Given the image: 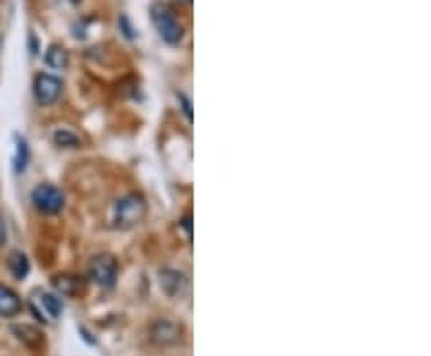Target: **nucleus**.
I'll list each match as a JSON object with an SVG mask.
<instances>
[{"mask_svg": "<svg viewBox=\"0 0 431 356\" xmlns=\"http://www.w3.org/2000/svg\"><path fill=\"white\" fill-rule=\"evenodd\" d=\"M89 278L99 287H106V289L113 287L117 278V263L113 256L110 254L94 256V259L89 261Z\"/></svg>", "mask_w": 431, "mask_h": 356, "instance_id": "obj_4", "label": "nucleus"}, {"mask_svg": "<svg viewBox=\"0 0 431 356\" xmlns=\"http://www.w3.org/2000/svg\"><path fill=\"white\" fill-rule=\"evenodd\" d=\"M159 282H161L163 292L168 296H173V299H178V296L185 294V289H187V278L182 273H178V270H168V268L161 270Z\"/></svg>", "mask_w": 431, "mask_h": 356, "instance_id": "obj_7", "label": "nucleus"}, {"mask_svg": "<svg viewBox=\"0 0 431 356\" xmlns=\"http://www.w3.org/2000/svg\"><path fill=\"white\" fill-rule=\"evenodd\" d=\"M34 311L46 320H58L63 313V299H58V296L50 292H41L36 294L34 299Z\"/></svg>", "mask_w": 431, "mask_h": 356, "instance_id": "obj_6", "label": "nucleus"}, {"mask_svg": "<svg viewBox=\"0 0 431 356\" xmlns=\"http://www.w3.org/2000/svg\"><path fill=\"white\" fill-rule=\"evenodd\" d=\"M43 60L48 68L53 70H65L70 65V53L63 48V45H48V50H46Z\"/></svg>", "mask_w": 431, "mask_h": 356, "instance_id": "obj_11", "label": "nucleus"}, {"mask_svg": "<svg viewBox=\"0 0 431 356\" xmlns=\"http://www.w3.org/2000/svg\"><path fill=\"white\" fill-rule=\"evenodd\" d=\"M63 96V82L53 75H36L34 77V98L38 105H43V108H48V105H53L60 101Z\"/></svg>", "mask_w": 431, "mask_h": 356, "instance_id": "obj_5", "label": "nucleus"}, {"mask_svg": "<svg viewBox=\"0 0 431 356\" xmlns=\"http://www.w3.org/2000/svg\"><path fill=\"white\" fill-rule=\"evenodd\" d=\"M144 215H147V201L139 194H127L115 203V225L122 230L134 227L144 220Z\"/></svg>", "mask_w": 431, "mask_h": 356, "instance_id": "obj_2", "label": "nucleus"}, {"mask_svg": "<svg viewBox=\"0 0 431 356\" xmlns=\"http://www.w3.org/2000/svg\"><path fill=\"white\" fill-rule=\"evenodd\" d=\"M12 333H15L17 338L22 340L24 345H29V347H38L43 342L41 333H38L36 328H31V325H15V328H12Z\"/></svg>", "mask_w": 431, "mask_h": 356, "instance_id": "obj_13", "label": "nucleus"}, {"mask_svg": "<svg viewBox=\"0 0 431 356\" xmlns=\"http://www.w3.org/2000/svg\"><path fill=\"white\" fill-rule=\"evenodd\" d=\"M178 3H192V0H178Z\"/></svg>", "mask_w": 431, "mask_h": 356, "instance_id": "obj_19", "label": "nucleus"}, {"mask_svg": "<svg viewBox=\"0 0 431 356\" xmlns=\"http://www.w3.org/2000/svg\"><path fill=\"white\" fill-rule=\"evenodd\" d=\"M151 338L159 345H175L180 340V328L171 320H159L151 325Z\"/></svg>", "mask_w": 431, "mask_h": 356, "instance_id": "obj_8", "label": "nucleus"}, {"mask_svg": "<svg viewBox=\"0 0 431 356\" xmlns=\"http://www.w3.org/2000/svg\"><path fill=\"white\" fill-rule=\"evenodd\" d=\"M22 311V299H19L17 292H12L10 287L0 285V315L3 318H12Z\"/></svg>", "mask_w": 431, "mask_h": 356, "instance_id": "obj_9", "label": "nucleus"}, {"mask_svg": "<svg viewBox=\"0 0 431 356\" xmlns=\"http://www.w3.org/2000/svg\"><path fill=\"white\" fill-rule=\"evenodd\" d=\"M8 242V225H5V217L0 215V247Z\"/></svg>", "mask_w": 431, "mask_h": 356, "instance_id": "obj_18", "label": "nucleus"}, {"mask_svg": "<svg viewBox=\"0 0 431 356\" xmlns=\"http://www.w3.org/2000/svg\"><path fill=\"white\" fill-rule=\"evenodd\" d=\"M8 268H10V273L15 275L17 280H24L29 275L31 266H29V259L22 252H12L10 259H8Z\"/></svg>", "mask_w": 431, "mask_h": 356, "instance_id": "obj_12", "label": "nucleus"}, {"mask_svg": "<svg viewBox=\"0 0 431 356\" xmlns=\"http://www.w3.org/2000/svg\"><path fill=\"white\" fill-rule=\"evenodd\" d=\"M151 22L159 31V36L168 45H180L185 38V26L180 24V19L173 15L166 5H154L151 8Z\"/></svg>", "mask_w": 431, "mask_h": 356, "instance_id": "obj_1", "label": "nucleus"}, {"mask_svg": "<svg viewBox=\"0 0 431 356\" xmlns=\"http://www.w3.org/2000/svg\"><path fill=\"white\" fill-rule=\"evenodd\" d=\"M117 24H122V29H125V31H122V34H125L127 38H134V29H132V26H129V22H127V17H125V15L117 19Z\"/></svg>", "mask_w": 431, "mask_h": 356, "instance_id": "obj_17", "label": "nucleus"}, {"mask_svg": "<svg viewBox=\"0 0 431 356\" xmlns=\"http://www.w3.org/2000/svg\"><path fill=\"white\" fill-rule=\"evenodd\" d=\"M15 173H24L29 166V144L22 139V136H17L15 139Z\"/></svg>", "mask_w": 431, "mask_h": 356, "instance_id": "obj_14", "label": "nucleus"}, {"mask_svg": "<svg viewBox=\"0 0 431 356\" xmlns=\"http://www.w3.org/2000/svg\"><path fill=\"white\" fill-rule=\"evenodd\" d=\"M31 203H34L36 210H41L43 215H55L60 213L65 206V196L53 184H38V187L31 191Z\"/></svg>", "mask_w": 431, "mask_h": 356, "instance_id": "obj_3", "label": "nucleus"}, {"mask_svg": "<svg viewBox=\"0 0 431 356\" xmlns=\"http://www.w3.org/2000/svg\"><path fill=\"white\" fill-rule=\"evenodd\" d=\"M178 101L182 103V110H185L187 120H192V103H189V98H187L185 94H180V96H178Z\"/></svg>", "mask_w": 431, "mask_h": 356, "instance_id": "obj_16", "label": "nucleus"}, {"mask_svg": "<svg viewBox=\"0 0 431 356\" xmlns=\"http://www.w3.org/2000/svg\"><path fill=\"white\" fill-rule=\"evenodd\" d=\"M53 141H55V146H60V149H77L80 146V136H77L75 131L65 129V127L53 131Z\"/></svg>", "mask_w": 431, "mask_h": 356, "instance_id": "obj_15", "label": "nucleus"}, {"mask_svg": "<svg viewBox=\"0 0 431 356\" xmlns=\"http://www.w3.org/2000/svg\"><path fill=\"white\" fill-rule=\"evenodd\" d=\"M53 287H55L63 296H77L80 292H84L82 280L75 278V275H58V278L53 280Z\"/></svg>", "mask_w": 431, "mask_h": 356, "instance_id": "obj_10", "label": "nucleus"}]
</instances>
